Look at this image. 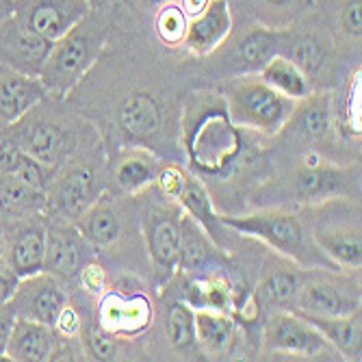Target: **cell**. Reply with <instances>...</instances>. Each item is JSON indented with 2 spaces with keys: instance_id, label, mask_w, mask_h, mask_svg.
Masks as SVG:
<instances>
[{
  "instance_id": "1",
  "label": "cell",
  "mask_w": 362,
  "mask_h": 362,
  "mask_svg": "<svg viewBox=\"0 0 362 362\" xmlns=\"http://www.w3.org/2000/svg\"><path fill=\"white\" fill-rule=\"evenodd\" d=\"M223 226L235 228L237 233L256 237L258 241L267 243L278 254L300 262L302 267H327L339 269L334 262L327 258L315 239L306 233L304 223L282 211H262L245 217H219Z\"/></svg>"
},
{
  "instance_id": "2",
  "label": "cell",
  "mask_w": 362,
  "mask_h": 362,
  "mask_svg": "<svg viewBox=\"0 0 362 362\" xmlns=\"http://www.w3.org/2000/svg\"><path fill=\"white\" fill-rule=\"evenodd\" d=\"M5 130L28 156L50 170L63 165L74 148L72 130L63 115L57 113L50 93Z\"/></svg>"
},
{
  "instance_id": "3",
  "label": "cell",
  "mask_w": 362,
  "mask_h": 362,
  "mask_svg": "<svg viewBox=\"0 0 362 362\" xmlns=\"http://www.w3.org/2000/svg\"><path fill=\"white\" fill-rule=\"evenodd\" d=\"M98 33L89 24V16L52 42L50 54L40 74L42 85L54 98L68 93L87 72L98 54Z\"/></svg>"
},
{
  "instance_id": "4",
  "label": "cell",
  "mask_w": 362,
  "mask_h": 362,
  "mask_svg": "<svg viewBox=\"0 0 362 362\" xmlns=\"http://www.w3.org/2000/svg\"><path fill=\"white\" fill-rule=\"evenodd\" d=\"M230 115L239 126L276 135L295 113V100L269 87L262 78L239 81L228 89Z\"/></svg>"
},
{
  "instance_id": "5",
  "label": "cell",
  "mask_w": 362,
  "mask_h": 362,
  "mask_svg": "<svg viewBox=\"0 0 362 362\" xmlns=\"http://www.w3.org/2000/svg\"><path fill=\"white\" fill-rule=\"evenodd\" d=\"M5 239L7 265L18 278L44 272L46 262V215H24L0 223Z\"/></svg>"
},
{
  "instance_id": "6",
  "label": "cell",
  "mask_w": 362,
  "mask_h": 362,
  "mask_svg": "<svg viewBox=\"0 0 362 362\" xmlns=\"http://www.w3.org/2000/svg\"><path fill=\"white\" fill-rule=\"evenodd\" d=\"M95 178L89 165L65 160L52 172L46 193V217L76 221L93 204Z\"/></svg>"
},
{
  "instance_id": "7",
  "label": "cell",
  "mask_w": 362,
  "mask_h": 362,
  "mask_svg": "<svg viewBox=\"0 0 362 362\" xmlns=\"http://www.w3.org/2000/svg\"><path fill=\"white\" fill-rule=\"evenodd\" d=\"M50 48V40L28 28L13 13L0 20V65H7L20 74L40 78Z\"/></svg>"
},
{
  "instance_id": "8",
  "label": "cell",
  "mask_w": 362,
  "mask_h": 362,
  "mask_svg": "<svg viewBox=\"0 0 362 362\" xmlns=\"http://www.w3.org/2000/svg\"><path fill=\"white\" fill-rule=\"evenodd\" d=\"M89 0H11V13L50 42L89 16Z\"/></svg>"
},
{
  "instance_id": "9",
  "label": "cell",
  "mask_w": 362,
  "mask_h": 362,
  "mask_svg": "<svg viewBox=\"0 0 362 362\" xmlns=\"http://www.w3.org/2000/svg\"><path fill=\"white\" fill-rule=\"evenodd\" d=\"M9 304L16 310V317L54 327L61 313L68 306V295H65L63 284L54 276H50L48 272H40L35 276L18 280Z\"/></svg>"
},
{
  "instance_id": "10",
  "label": "cell",
  "mask_w": 362,
  "mask_h": 362,
  "mask_svg": "<svg viewBox=\"0 0 362 362\" xmlns=\"http://www.w3.org/2000/svg\"><path fill=\"white\" fill-rule=\"evenodd\" d=\"M46 262L44 272L54 276L61 284L74 280L85 258V239L74 221L46 217Z\"/></svg>"
},
{
  "instance_id": "11",
  "label": "cell",
  "mask_w": 362,
  "mask_h": 362,
  "mask_svg": "<svg viewBox=\"0 0 362 362\" xmlns=\"http://www.w3.org/2000/svg\"><path fill=\"white\" fill-rule=\"evenodd\" d=\"M327 341L313 323L295 313H274L265 327V351L317 356L325 351Z\"/></svg>"
},
{
  "instance_id": "12",
  "label": "cell",
  "mask_w": 362,
  "mask_h": 362,
  "mask_svg": "<svg viewBox=\"0 0 362 362\" xmlns=\"http://www.w3.org/2000/svg\"><path fill=\"white\" fill-rule=\"evenodd\" d=\"M48 95L40 78L0 65V130L16 124Z\"/></svg>"
},
{
  "instance_id": "13",
  "label": "cell",
  "mask_w": 362,
  "mask_h": 362,
  "mask_svg": "<svg viewBox=\"0 0 362 362\" xmlns=\"http://www.w3.org/2000/svg\"><path fill=\"white\" fill-rule=\"evenodd\" d=\"M148 250L158 276L170 278L178 267L180 215L172 209H156L146 221Z\"/></svg>"
},
{
  "instance_id": "14",
  "label": "cell",
  "mask_w": 362,
  "mask_h": 362,
  "mask_svg": "<svg viewBox=\"0 0 362 362\" xmlns=\"http://www.w3.org/2000/svg\"><path fill=\"white\" fill-rule=\"evenodd\" d=\"M295 308L313 317H341L360 310V295L325 280H306L295 295Z\"/></svg>"
},
{
  "instance_id": "15",
  "label": "cell",
  "mask_w": 362,
  "mask_h": 362,
  "mask_svg": "<svg viewBox=\"0 0 362 362\" xmlns=\"http://www.w3.org/2000/svg\"><path fill=\"white\" fill-rule=\"evenodd\" d=\"M59 347V337L52 325L16 317L7 341L5 358L16 362H44L52 360Z\"/></svg>"
},
{
  "instance_id": "16",
  "label": "cell",
  "mask_w": 362,
  "mask_h": 362,
  "mask_svg": "<svg viewBox=\"0 0 362 362\" xmlns=\"http://www.w3.org/2000/svg\"><path fill=\"white\" fill-rule=\"evenodd\" d=\"M230 9L226 0H209L206 7L187 24L185 46L195 54L213 52L230 33Z\"/></svg>"
},
{
  "instance_id": "17",
  "label": "cell",
  "mask_w": 362,
  "mask_h": 362,
  "mask_svg": "<svg viewBox=\"0 0 362 362\" xmlns=\"http://www.w3.org/2000/svg\"><path fill=\"white\" fill-rule=\"evenodd\" d=\"M319 250L330 258L334 265L347 269H360L362 265V239L360 226L351 223H323L313 235Z\"/></svg>"
},
{
  "instance_id": "18",
  "label": "cell",
  "mask_w": 362,
  "mask_h": 362,
  "mask_svg": "<svg viewBox=\"0 0 362 362\" xmlns=\"http://www.w3.org/2000/svg\"><path fill=\"white\" fill-rule=\"evenodd\" d=\"M302 315V313H298ZM308 323H313L323 334L327 345L343 354L347 360H360L362 356V315L354 310L341 317H313L302 315Z\"/></svg>"
},
{
  "instance_id": "19",
  "label": "cell",
  "mask_w": 362,
  "mask_h": 362,
  "mask_svg": "<svg viewBox=\"0 0 362 362\" xmlns=\"http://www.w3.org/2000/svg\"><path fill=\"white\" fill-rule=\"evenodd\" d=\"M117 124L128 137L148 139L156 133L160 124L158 100L148 91L128 93L117 107Z\"/></svg>"
},
{
  "instance_id": "20",
  "label": "cell",
  "mask_w": 362,
  "mask_h": 362,
  "mask_svg": "<svg viewBox=\"0 0 362 362\" xmlns=\"http://www.w3.org/2000/svg\"><path fill=\"white\" fill-rule=\"evenodd\" d=\"M46 211V193L33 189L16 174L0 176V219L9 221ZM0 221V223H3Z\"/></svg>"
},
{
  "instance_id": "21",
  "label": "cell",
  "mask_w": 362,
  "mask_h": 362,
  "mask_svg": "<svg viewBox=\"0 0 362 362\" xmlns=\"http://www.w3.org/2000/svg\"><path fill=\"white\" fill-rule=\"evenodd\" d=\"M258 72H260V78L269 87H274L276 91H280L282 95L291 98L295 103H302L306 95H310L308 76L298 65L291 63L284 54H276L272 61L262 65Z\"/></svg>"
},
{
  "instance_id": "22",
  "label": "cell",
  "mask_w": 362,
  "mask_h": 362,
  "mask_svg": "<svg viewBox=\"0 0 362 362\" xmlns=\"http://www.w3.org/2000/svg\"><path fill=\"white\" fill-rule=\"evenodd\" d=\"M74 223L78 228V233L83 235V239L91 243L93 247H109L119 237L117 215L113 213L111 206L100 204V202H93L87 211H83Z\"/></svg>"
},
{
  "instance_id": "23",
  "label": "cell",
  "mask_w": 362,
  "mask_h": 362,
  "mask_svg": "<svg viewBox=\"0 0 362 362\" xmlns=\"http://www.w3.org/2000/svg\"><path fill=\"white\" fill-rule=\"evenodd\" d=\"M195 341L209 356H221L235 341V323L217 310L195 313Z\"/></svg>"
},
{
  "instance_id": "24",
  "label": "cell",
  "mask_w": 362,
  "mask_h": 362,
  "mask_svg": "<svg viewBox=\"0 0 362 362\" xmlns=\"http://www.w3.org/2000/svg\"><path fill=\"white\" fill-rule=\"evenodd\" d=\"M211 258V243L204 228L191 215L180 217V243H178V265L185 272H195L206 265Z\"/></svg>"
},
{
  "instance_id": "25",
  "label": "cell",
  "mask_w": 362,
  "mask_h": 362,
  "mask_svg": "<svg viewBox=\"0 0 362 362\" xmlns=\"http://www.w3.org/2000/svg\"><path fill=\"white\" fill-rule=\"evenodd\" d=\"M293 187L300 200H323L343 189V174L330 165H306L295 174Z\"/></svg>"
},
{
  "instance_id": "26",
  "label": "cell",
  "mask_w": 362,
  "mask_h": 362,
  "mask_svg": "<svg viewBox=\"0 0 362 362\" xmlns=\"http://www.w3.org/2000/svg\"><path fill=\"white\" fill-rule=\"evenodd\" d=\"M282 33L267 30V28H254L243 37L239 44V59L245 68L260 70L267 61H272L276 54H282Z\"/></svg>"
},
{
  "instance_id": "27",
  "label": "cell",
  "mask_w": 362,
  "mask_h": 362,
  "mask_svg": "<svg viewBox=\"0 0 362 362\" xmlns=\"http://www.w3.org/2000/svg\"><path fill=\"white\" fill-rule=\"evenodd\" d=\"M302 286V280L298 272H291L286 267H278L265 274L260 286H258V298L267 304H286L293 302Z\"/></svg>"
},
{
  "instance_id": "28",
  "label": "cell",
  "mask_w": 362,
  "mask_h": 362,
  "mask_svg": "<svg viewBox=\"0 0 362 362\" xmlns=\"http://www.w3.org/2000/svg\"><path fill=\"white\" fill-rule=\"evenodd\" d=\"M115 178L122 189L137 193L156 178V165L146 154H128L117 165Z\"/></svg>"
},
{
  "instance_id": "29",
  "label": "cell",
  "mask_w": 362,
  "mask_h": 362,
  "mask_svg": "<svg viewBox=\"0 0 362 362\" xmlns=\"http://www.w3.org/2000/svg\"><path fill=\"white\" fill-rule=\"evenodd\" d=\"M300 130L313 141H321L330 133V107H327L325 98H304V107L298 111Z\"/></svg>"
},
{
  "instance_id": "30",
  "label": "cell",
  "mask_w": 362,
  "mask_h": 362,
  "mask_svg": "<svg viewBox=\"0 0 362 362\" xmlns=\"http://www.w3.org/2000/svg\"><path fill=\"white\" fill-rule=\"evenodd\" d=\"M286 59L298 65L306 76H313V74L321 72V68L325 65V50H323L321 42L315 40L313 35H302L291 42Z\"/></svg>"
},
{
  "instance_id": "31",
  "label": "cell",
  "mask_w": 362,
  "mask_h": 362,
  "mask_svg": "<svg viewBox=\"0 0 362 362\" xmlns=\"http://www.w3.org/2000/svg\"><path fill=\"white\" fill-rule=\"evenodd\" d=\"M168 334L172 345L178 349H191L195 345V315L189 310V306L180 302L170 306Z\"/></svg>"
},
{
  "instance_id": "32",
  "label": "cell",
  "mask_w": 362,
  "mask_h": 362,
  "mask_svg": "<svg viewBox=\"0 0 362 362\" xmlns=\"http://www.w3.org/2000/svg\"><path fill=\"white\" fill-rule=\"evenodd\" d=\"M178 200L180 204L189 211V215L193 219H200L209 226L211 221V204H209V197L204 193V189L197 185L195 180H191L189 176H185V182L178 191Z\"/></svg>"
},
{
  "instance_id": "33",
  "label": "cell",
  "mask_w": 362,
  "mask_h": 362,
  "mask_svg": "<svg viewBox=\"0 0 362 362\" xmlns=\"http://www.w3.org/2000/svg\"><path fill=\"white\" fill-rule=\"evenodd\" d=\"M158 33L163 42L168 44H178L185 40V33H187V20L182 16V11L178 9H165L160 16H158Z\"/></svg>"
},
{
  "instance_id": "34",
  "label": "cell",
  "mask_w": 362,
  "mask_h": 362,
  "mask_svg": "<svg viewBox=\"0 0 362 362\" xmlns=\"http://www.w3.org/2000/svg\"><path fill=\"white\" fill-rule=\"evenodd\" d=\"M85 347L89 356L95 360H113L117 354L115 341L105 330H100V327H89L85 332Z\"/></svg>"
},
{
  "instance_id": "35",
  "label": "cell",
  "mask_w": 362,
  "mask_h": 362,
  "mask_svg": "<svg viewBox=\"0 0 362 362\" xmlns=\"http://www.w3.org/2000/svg\"><path fill=\"white\" fill-rule=\"evenodd\" d=\"M24 154L26 152L18 146V141L7 133V130H0V176L13 174L22 163Z\"/></svg>"
},
{
  "instance_id": "36",
  "label": "cell",
  "mask_w": 362,
  "mask_h": 362,
  "mask_svg": "<svg viewBox=\"0 0 362 362\" xmlns=\"http://www.w3.org/2000/svg\"><path fill=\"white\" fill-rule=\"evenodd\" d=\"M341 26L347 35L360 40V33H362V3L360 0H349V3L343 7Z\"/></svg>"
},
{
  "instance_id": "37",
  "label": "cell",
  "mask_w": 362,
  "mask_h": 362,
  "mask_svg": "<svg viewBox=\"0 0 362 362\" xmlns=\"http://www.w3.org/2000/svg\"><path fill=\"white\" fill-rule=\"evenodd\" d=\"M13 323H16V310H13V306L9 302L0 304V358H5L7 341H9Z\"/></svg>"
},
{
  "instance_id": "38",
  "label": "cell",
  "mask_w": 362,
  "mask_h": 362,
  "mask_svg": "<svg viewBox=\"0 0 362 362\" xmlns=\"http://www.w3.org/2000/svg\"><path fill=\"white\" fill-rule=\"evenodd\" d=\"M78 276H81V282H83V286H85L87 291H91V293H98V291H100V286H103V269H100V267L87 265V267L81 269Z\"/></svg>"
},
{
  "instance_id": "39",
  "label": "cell",
  "mask_w": 362,
  "mask_h": 362,
  "mask_svg": "<svg viewBox=\"0 0 362 362\" xmlns=\"http://www.w3.org/2000/svg\"><path fill=\"white\" fill-rule=\"evenodd\" d=\"M7 269L9 265H7V254H5V239H3V228H0V274Z\"/></svg>"
},
{
  "instance_id": "40",
  "label": "cell",
  "mask_w": 362,
  "mask_h": 362,
  "mask_svg": "<svg viewBox=\"0 0 362 362\" xmlns=\"http://www.w3.org/2000/svg\"><path fill=\"white\" fill-rule=\"evenodd\" d=\"M189 13H200L206 7V0H185Z\"/></svg>"
},
{
  "instance_id": "41",
  "label": "cell",
  "mask_w": 362,
  "mask_h": 362,
  "mask_svg": "<svg viewBox=\"0 0 362 362\" xmlns=\"http://www.w3.org/2000/svg\"><path fill=\"white\" fill-rule=\"evenodd\" d=\"M11 13V0H0V20H5Z\"/></svg>"
},
{
  "instance_id": "42",
  "label": "cell",
  "mask_w": 362,
  "mask_h": 362,
  "mask_svg": "<svg viewBox=\"0 0 362 362\" xmlns=\"http://www.w3.org/2000/svg\"><path fill=\"white\" fill-rule=\"evenodd\" d=\"M267 5H272V7H284V5H288L291 0H265Z\"/></svg>"
}]
</instances>
